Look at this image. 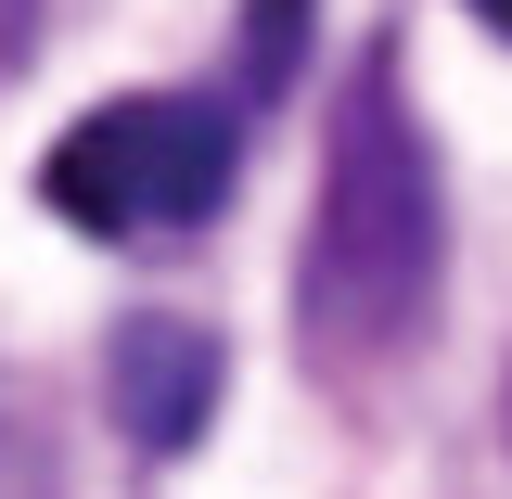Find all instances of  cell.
Instances as JSON below:
<instances>
[{"instance_id": "277c9868", "label": "cell", "mask_w": 512, "mask_h": 499, "mask_svg": "<svg viewBox=\"0 0 512 499\" xmlns=\"http://www.w3.org/2000/svg\"><path fill=\"white\" fill-rule=\"evenodd\" d=\"M295 52H308V0H244V77H256V103L295 77Z\"/></svg>"}, {"instance_id": "8992f818", "label": "cell", "mask_w": 512, "mask_h": 499, "mask_svg": "<svg viewBox=\"0 0 512 499\" xmlns=\"http://www.w3.org/2000/svg\"><path fill=\"white\" fill-rule=\"evenodd\" d=\"M474 13H487V26H500V39H512V0H474Z\"/></svg>"}, {"instance_id": "7a4b0ae2", "label": "cell", "mask_w": 512, "mask_h": 499, "mask_svg": "<svg viewBox=\"0 0 512 499\" xmlns=\"http://www.w3.org/2000/svg\"><path fill=\"white\" fill-rule=\"evenodd\" d=\"M244 180V116L205 103V90H128V103H90L39 154V205L77 218L90 244H167V231H205Z\"/></svg>"}, {"instance_id": "5b68a950", "label": "cell", "mask_w": 512, "mask_h": 499, "mask_svg": "<svg viewBox=\"0 0 512 499\" xmlns=\"http://www.w3.org/2000/svg\"><path fill=\"white\" fill-rule=\"evenodd\" d=\"M26 52H39V0H0V90L26 77Z\"/></svg>"}, {"instance_id": "6da1fadb", "label": "cell", "mask_w": 512, "mask_h": 499, "mask_svg": "<svg viewBox=\"0 0 512 499\" xmlns=\"http://www.w3.org/2000/svg\"><path fill=\"white\" fill-rule=\"evenodd\" d=\"M448 282V180L436 141L410 116L397 52L359 64L346 116L320 141V218H308V269H295V320L320 359H397Z\"/></svg>"}, {"instance_id": "3957f363", "label": "cell", "mask_w": 512, "mask_h": 499, "mask_svg": "<svg viewBox=\"0 0 512 499\" xmlns=\"http://www.w3.org/2000/svg\"><path fill=\"white\" fill-rule=\"evenodd\" d=\"M103 410H116L128 448H192L218 423V333L205 320H116V346H103Z\"/></svg>"}]
</instances>
